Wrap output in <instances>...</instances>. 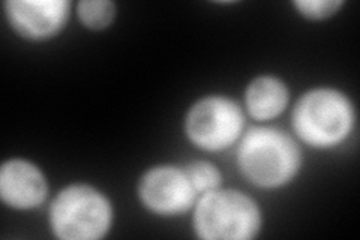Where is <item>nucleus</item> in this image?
I'll return each instance as SVG.
<instances>
[{"mask_svg":"<svg viewBox=\"0 0 360 240\" xmlns=\"http://www.w3.org/2000/svg\"><path fill=\"white\" fill-rule=\"evenodd\" d=\"M185 173L197 194L215 191L221 185L219 171L209 163L197 161L189 164L185 168Z\"/></svg>","mask_w":360,"mask_h":240,"instance_id":"obj_11","label":"nucleus"},{"mask_svg":"<svg viewBox=\"0 0 360 240\" xmlns=\"http://www.w3.org/2000/svg\"><path fill=\"white\" fill-rule=\"evenodd\" d=\"M189 140L205 151H221L236 140L243 128V114L234 101L210 96L200 99L186 118Z\"/></svg>","mask_w":360,"mask_h":240,"instance_id":"obj_5","label":"nucleus"},{"mask_svg":"<svg viewBox=\"0 0 360 240\" xmlns=\"http://www.w3.org/2000/svg\"><path fill=\"white\" fill-rule=\"evenodd\" d=\"M354 122L353 107L333 89L311 90L292 113V127L300 139L314 147H330L350 134Z\"/></svg>","mask_w":360,"mask_h":240,"instance_id":"obj_3","label":"nucleus"},{"mask_svg":"<svg viewBox=\"0 0 360 240\" xmlns=\"http://www.w3.org/2000/svg\"><path fill=\"white\" fill-rule=\"evenodd\" d=\"M5 9L15 32L35 41L54 37L70 15L66 0H9Z\"/></svg>","mask_w":360,"mask_h":240,"instance_id":"obj_7","label":"nucleus"},{"mask_svg":"<svg viewBox=\"0 0 360 240\" xmlns=\"http://www.w3.org/2000/svg\"><path fill=\"white\" fill-rule=\"evenodd\" d=\"M140 198L158 215H177L191 209L197 192L185 171L174 167L149 170L140 182Z\"/></svg>","mask_w":360,"mask_h":240,"instance_id":"obj_6","label":"nucleus"},{"mask_svg":"<svg viewBox=\"0 0 360 240\" xmlns=\"http://www.w3.org/2000/svg\"><path fill=\"white\" fill-rule=\"evenodd\" d=\"M262 216L257 204L238 191L206 192L194 213V228L206 240H248L257 236Z\"/></svg>","mask_w":360,"mask_h":240,"instance_id":"obj_2","label":"nucleus"},{"mask_svg":"<svg viewBox=\"0 0 360 240\" xmlns=\"http://www.w3.org/2000/svg\"><path fill=\"white\" fill-rule=\"evenodd\" d=\"M288 90L275 77H258L246 90V106L257 120L279 116L287 107Z\"/></svg>","mask_w":360,"mask_h":240,"instance_id":"obj_9","label":"nucleus"},{"mask_svg":"<svg viewBox=\"0 0 360 240\" xmlns=\"http://www.w3.org/2000/svg\"><path fill=\"white\" fill-rule=\"evenodd\" d=\"M238 159L243 176L254 185L276 188L296 176L300 151L283 131L254 128L243 137Z\"/></svg>","mask_w":360,"mask_h":240,"instance_id":"obj_1","label":"nucleus"},{"mask_svg":"<svg viewBox=\"0 0 360 240\" xmlns=\"http://www.w3.org/2000/svg\"><path fill=\"white\" fill-rule=\"evenodd\" d=\"M77 13L84 26L101 30L111 25L116 14V6L108 0H83L78 4Z\"/></svg>","mask_w":360,"mask_h":240,"instance_id":"obj_10","label":"nucleus"},{"mask_svg":"<svg viewBox=\"0 0 360 240\" xmlns=\"http://www.w3.org/2000/svg\"><path fill=\"white\" fill-rule=\"evenodd\" d=\"M47 182L38 167L13 159L0 170V197L14 209H33L47 197Z\"/></svg>","mask_w":360,"mask_h":240,"instance_id":"obj_8","label":"nucleus"},{"mask_svg":"<svg viewBox=\"0 0 360 240\" xmlns=\"http://www.w3.org/2000/svg\"><path fill=\"white\" fill-rule=\"evenodd\" d=\"M302 15L312 20H323L333 15L342 6L341 0H300L295 2Z\"/></svg>","mask_w":360,"mask_h":240,"instance_id":"obj_12","label":"nucleus"},{"mask_svg":"<svg viewBox=\"0 0 360 240\" xmlns=\"http://www.w3.org/2000/svg\"><path fill=\"white\" fill-rule=\"evenodd\" d=\"M50 225L59 239H101L111 225L110 201L89 185L68 187L51 204Z\"/></svg>","mask_w":360,"mask_h":240,"instance_id":"obj_4","label":"nucleus"}]
</instances>
